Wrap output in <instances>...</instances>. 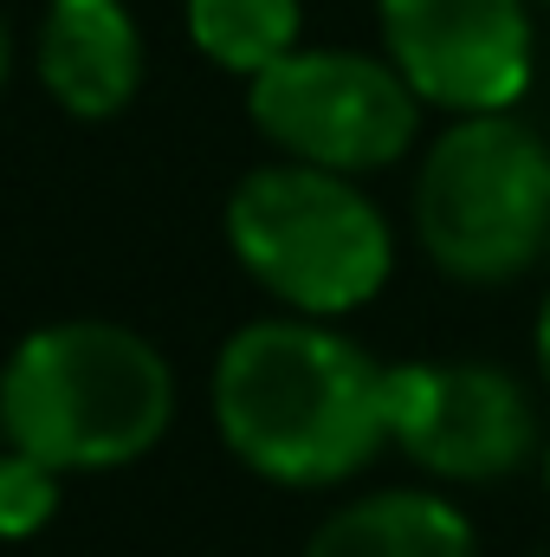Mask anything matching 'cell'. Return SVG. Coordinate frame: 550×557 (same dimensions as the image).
<instances>
[{"label":"cell","mask_w":550,"mask_h":557,"mask_svg":"<svg viewBox=\"0 0 550 557\" xmlns=\"http://www.w3.org/2000/svg\"><path fill=\"white\" fill-rule=\"evenodd\" d=\"M214 421L273 486H337L389 447V370L324 318H260L221 344Z\"/></svg>","instance_id":"1"},{"label":"cell","mask_w":550,"mask_h":557,"mask_svg":"<svg viewBox=\"0 0 550 557\" xmlns=\"http://www.w3.org/2000/svg\"><path fill=\"white\" fill-rule=\"evenodd\" d=\"M389 441L440 480H505L532 460L538 416L499 363H396L389 370Z\"/></svg>","instance_id":"6"},{"label":"cell","mask_w":550,"mask_h":557,"mask_svg":"<svg viewBox=\"0 0 550 557\" xmlns=\"http://www.w3.org/2000/svg\"><path fill=\"white\" fill-rule=\"evenodd\" d=\"M545 7H550V0H545Z\"/></svg>","instance_id":"16"},{"label":"cell","mask_w":550,"mask_h":557,"mask_svg":"<svg viewBox=\"0 0 550 557\" xmlns=\"http://www.w3.org/2000/svg\"><path fill=\"white\" fill-rule=\"evenodd\" d=\"M304 557H479V539L453 499L396 486L330 512Z\"/></svg>","instance_id":"9"},{"label":"cell","mask_w":550,"mask_h":557,"mask_svg":"<svg viewBox=\"0 0 550 557\" xmlns=\"http://www.w3.org/2000/svg\"><path fill=\"white\" fill-rule=\"evenodd\" d=\"M260 137L291 162L363 175L389 169L421 131V98L389 59L370 52H285L247 91Z\"/></svg>","instance_id":"5"},{"label":"cell","mask_w":550,"mask_h":557,"mask_svg":"<svg viewBox=\"0 0 550 557\" xmlns=\"http://www.w3.org/2000/svg\"><path fill=\"white\" fill-rule=\"evenodd\" d=\"M188 33L214 65L260 78L298 52V0H188Z\"/></svg>","instance_id":"10"},{"label":"cell","mask_w":550,"mask_h":557,"mask_svg":"<svg viewBox=\"0 0 550 557\" xmlns=\"http://www.w3.org/2000/svg\"><path fill=\"white\" fill-rule=\"evenodd\" d=\"M421 253L460 285H505L550 253V149L512 111L440 131L414 182Z\"/></svg>","instance_id":"4"},{"label":"cell","mask_w":550,"mask_h":557,"mask_svg":"<svg viewBox=\"0 0 550 557\" xmlns=\"http://www.w3.org/2000/svg\"><path fill=\"white\" fill-rule=\"evenodd\" d=\"M39 78L72 117H117L142 85V39L124 0H52L39 26Z\"/></svg>","instance_id":"8"},{"label":"cell","mask_w":550,"mask_h":557,"mask_svg":"<svg viewBox=\"0 0 550 557\" xmlns=\"http://www.w3.org/2000/svg\"><path fill=\"white\" fill-rule=\"evenodd\" d=\"M7 65H13V46H7V26H0V85H7Z\"/></svg>","instance_id":"13"},{"label":"cell","mask_w":550,"mask_h":557,"mask_svg":"<svg viewBox=\"0 0 550 557\" xmlns=\"http://www.w3.org/2000/svg\"><path fill=\"white\" fill-rule=\"evenodd\" d=\"M545 493H550V447H545Z\"/></svg>","instance_id":"14"},{"label":"cell","mask_w":550,"mask_h":557,"mask_svg":"<svg viewBox=\"0 0 550 557\" xmlns=\"http://www.w3.org/2000/svg\"><path fill=\"white\" fill-rule=\"evenodd\" d=\"M538 370L550 383V292H545V311H538Z\"/></svg>","instance_id":"12"},{"label":"cell","mask_w":550,"mask_h":557,"mask_svg":"<svg viewBox=\"0 0 550 557\" xmlns=\"http://www.w3.org/2000/svg\"><path fill=\"white\" fill-rule=\"evenodd\" d=\"M175 416L162 350L98 318L33 331L0 370V428L59 473H111L142 460Z\"/></svg>","instance_id":"2"},{"label":"cell","mask_w":550,"mask_h":557,"mask_svg":"<svg viewBox=\"0 0 550 557\" xmlns=\"http://www.w3.org/2000/svg\"><path fill=\"white\" fill-rule=\"evenodd\" d=\"M0 434H7V428H0Z\"/></svg>","instance_id":"15"},{"label":"cell","mask_w":550,"mask_h":557,"mask_svg":"<svg viewBox=\"0 0 550 557\" xmlns=\"http://www.w3.org/2000/svg\"><path fill=\"white\" fill-rule=\"evenodd\" d=\"M59 512V467L33 454H0V539H33Z\"/></svg>","instance_id":"11"},{"label":"cell","mask_w":550,"mask_h":557,"mask_svg":"<svg viewBox=\"0 0 550 557\" xmlns=\"http://www.w3.org/2000/svg\"><path fill=\"white\" fill-rule=\"evenodd\" d=\"M389 65L421 104L453 117L512 111L532 85L525 0H376Z\"/></svg>","instance_id":"7"},{"label":"cell","mask_w":550,"mask_h":557,"mask_svg":"<svg viewBox=\"0 0 550 557\" xmlns=\"http://www.w3.org/2000/svg\"><path fill=\"white\" fill-rule=\"evenodd\" d=\"M227 247L298 318H343L370 305L396 267L383 208L350 175L311 162L240 175L227 195Z\"/></svg>","instance_id":"3"}]
</instances>
